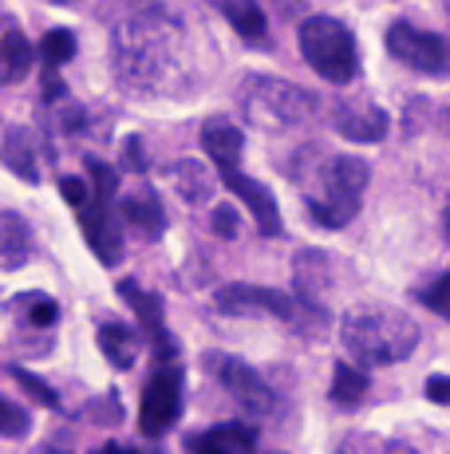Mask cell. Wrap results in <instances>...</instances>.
Instances as JSON below:
<instances>
[{"mask_svg":"<svg viewBox=\"0 0 450 454\" xmlns=\"http://www.w3.org/2000/svg\"><path fill=\"white\" fill-rule=\"evenodd\" d=\"M111 67L127 95H186L198 83L194 36L167 8H135L111 32Z\"/></svg>","mask_w":450,"mask_h":454,"instance_id":"1","label":"cell"},{"mask_svg":"<svg viewBox=\"0 0 450 454\" xmlns=\"http://www.w3.org/2000/svg\"><path fill=\"white\" fill-rule=\"evenodd\" d=\"M340 340L360 364L387 368V364H403L419 348V325L395 304L363 301L340 317Z\"/></svg>","mask_w":450,"mask_h":454,"instance_id":"2","label":"cell"},{"mask_svg":"<svg viewBox=\"0 0 450 454\" xmlns=\"http://www.w3.org/2000/svg\"><path fill=\"white\" fill-rule=\"evenodd\" d=\"M237 107L253 130L265 135H284V130L308 127L320 115V99L308 87L289 83V80H273V75H245L237 91Z\"/></svg>","mask_w":450,"mask_h":454,"instance_id":"3","label":"cell"},{"mask_svg":"<svg viewBox=\"0 0 450 454\" xmlns=\"http://www.w3.org/2000/svg\"><path fill=\"white\" fill-rule=\"evenodd\" d=\"M371 182V166L352 154H332L320 166L316 186L308 190V214L324 230H340L360 214V198Z\"/></svg>","mask_w":450,"mask_h":454,"instance_id":"4","label":"cell"},{"mask_svg":"<svg viewBox=\"0 0 450 454\" xmlns=\"http://www.w3.org/2000/svg\"><path fill=\"white\" fill-rule=\"evenodd\" d=\"M213 309L225 312V317H276L297 332H313L308 325H316V328L328 325L324 309L316 301L289 296L281 289H265V285H221L213 293Z\"/></svg>","mask_w":450,"mask_h":454,"instance_id":"5","label":"cell"},{"mask_svg":"<svg viewBox=\"0 0 450 454\" xmlns=\"http://www.w3.org/2000/svg\"><path fill=\"white\" fill-rule=\"evenodd\" d=\"M297 36L308 67L316 75H324L328 83H348L360 72L356 36L348 32V24L332 20V16H308V20H300Z\"/></svg>","mask_w":450,"mask_h":454,"instance_id":"6","label":"cell"},{"mask_svg":"<svg viewBox=\"0 0 450 454\" xmlns=\"http://www.w3.org/2000/svg\"><path fill=\"white\" fill-rule=\"evenodd\" d=\"M182 415V368L175 360H159L143 387L138 403V431L146 439H162Z\"/></svg>","mask_w":450,"mask_h":454,"instance_id":"7","label":"cell"},{"mask_svg":"<svg viewBox=\"0 0 450 454\" xmlns=\"http://www.w3.org/2000/svg\"><path fill=\"white\" fill-rule=\"evenodd\" d=\"M206 364H210L213 380L229 391V399L237 403V411H245L249 419H269L276 411V391L265 383V375L257 368H249L245 360L213 352V356H206Z\"/></svg>","mask_w":450,"mask_h":454,"instance_id":"8","label":"cell"},{"mask_svg":"<svg viewBox=\"0 0 450 454\" xmlns=\"http://www.w3.org/2000/svg\"><path fill=\"white\" fill-rule=\"evenodd\" d=\"M387 51L411 72L423 75H450V40L438 32H423L407 20H395L387 28Z\"/></svg>","mask_w":450,"mask_h":454,"instance_id":"9","label":"cell"},{"mask_svg":"<svg viewBox=\"0 0 450 454\" xmlns=\"http://www.w3.org/2000/svg\"><path fill=\"white\" fill-rule=\"evenodd\" d=\"M332 127L340 130L348 143H384L387 130H392V119H387L384 107H376L371 99H336L332 103Z\"/></svg>","mask_w":450,"mask_h":454,"instance_id":"10","label":"cell"},{"mask_svg":"<svg viewBox=\"0 0 450 454\" xmlns=\"http://www.w3.org/2000/svg\"><path fill=\"white\" fill-rule=\"evenodd\" d=\"M80 225L88 233V246L95 249V257L103 265H119L123 261V233H119L115 217H111V202H99V198H88L80 209Z\"/></svg>","mask_w":450,"mask_h":454,"instance_id":"11","label":"cell"},{"mask_svg":"<svg viewBox=\"0 0 450 454\" xmlns=\"http://www.w3.org/2000/svg\"><path fill=\"white\" fill-rule=\"evenodd\" d=\"M221 182L237 194V202L249 206V214L257 217V225H261L265 238H281L284 233V222H281V209H276V198L269 194V186H261L257 178H245V174L233 166V170H218Z\"/></svg>","mask_w":450,"mask_h":454,"instance_id":"12","label":"cell"},{"mask_svg":"<svg viewBox=\"0 0 450 454\" xmlns=\"http://www.w3.org/2000/svg\"><path fill=\"white\" fill-rule=\"evenodd\" d=\"M292 285H297V296H305V301H324L328 296V285H332V273L340 261L332 257V253L324 249H300L297 261H292Z\"/></svg>","mask_w":450,"mask_h":454,"instance_id":"13","label":"cell"},{"mask_svg":"<svg viewBox=\"0 0 450 454\" xmlns=\"http://www.w3.org/2000/svg\"><path fill=\"white\" fill-rule=\"evenodd\" d=\"M186 447L206 454H245L257 447V431L249 423H218L202 434H190Z\"/></svg>","mask_w":450,"mask_h":454,"instance_id":"14","label":"cell"},{"mask_svg":"<svg viewBox=\"0 0 450 454\" xmlns=\"http://www.w3.org/2000/svg\"><path fill=\"white\" fill-rule=\"evenodd\" d=\"M0 159H4V166L16 174V178L32 182V186L40 182L36 135H32L28 127H8V130H4V138H0Z\"/></svg>","mask_w":450,"mask_h":454,"instance_id":"15","label":"cell"},{"mask_svg":"<svg viewBox=\"0 0 450 454\" xmlns=\"http://www.w3.org/2000/svg\"><path fill=\"white\" fill-rule=\"evenodd\" d=\"M202 146L210 154L213 170H233L241 162V154H245V138H241V130L229 119H210L202 127Z\"/></svg>","mask_w":450,"mask_h":454,"instance_id":"16","label":"cell"},{"mask_svg":"<svg viewBox=\"0 0 450 454\" xmlns=\"http://www.w3.org/2000/svg\"><path fill=\"white\" fill-rule=\"evenodd\" d=\"M123 222L143 233L146 241H159L167 233V209H162L154 190H135L123 198Z\"/></svg>","mask_w":450,"mask_h":454,"instance_id":"17","label":"cell"},{"mask_svg":"<svg viewBox=\"0 0 450 454\" xmlns=\"http://www.w3.org/2000/svg\"><path fill=\"white\" fill-rule=\"evenodd\" d=\"M32 257V230L20 214L4 209L0 214V273H16Z\"/></svg>","mask_w":450,"mask_h":454,"instance_id":"18","label":"cell"},{"mask_svg":"<svg viewBox=\"0 0 450 454\" xmlns=\"http://www.w3.org/2000/svg\"><path fill=\"white\" fill-rule=\"evenodd\" d=\"M170 178H175V194H178L186 206H206V202L213 198V190H218V178L210 174V166L198 162V159L175 162Z\"/></svg>","mask_w":450,"mask_h":454,"instance_id":"19","label":"cell"},{"mask_svg":"<svg viewBox=\"0 0 450 454\" xmlns=\"http://www.w3.org/2000/svg\"><path fill=\"white\" fill-rule=\"evenodd\" d=\"M95 340H99V352L107 356L119 372H131L135 368V360H138V332L131 325H123V320H107V325H99Z\"/></svg>","mask_w":450,"mask_h":454,"instance_id":"20","label":"cell"},{"mask_svg":"<svg viewBox=\"0 0 450 454\" xmlns=\"http://www.w3.org/2000/svg\"><path fill=\"white\" fill-rule=\"evenodd\" d=\"M32 59H36V51H32L28 36L20 28H8L0 36V83H20L32 72Z\"/></svg>","mask_w":450,"mask_h":454,"instance_id":"21","label":"cell"},{"mask_svg":"<svg viewBox=\"0 0 450 454\" xmlns=\"http://www.w3.org/2000/svg\"><path fill=\"white\" fill-rule=\"evenodd\" d=\"M225 16H229V24L249 43L269 48V43H265V36H269V16H265V8L257 4V0H229V4H225Z\"/></svg>","mask_w":450,"mask_h":454,"instance_id":"22","label":"cell"},{"mask_svg":"<svg viewBox=\"0 0 450 454\" xmlns=\"http://www.w3.org/2000/svg\"><path fill=\"white\" fill-rule=\"evenodd\" d=\"M363 399H368V375L360 368H352L348 360H340L332 368V403H340L344 411H352V407H360Z\"/></svg>","mask_w":450,"mask_h":454,"instance_id":"23","label":"cell"},{"mask_svg":"<svg viewBox=\"0 0 450 454\" xmlns=\"http://www.w3.org/2000/svg\"><path fill=\"white\" fill-rule=\"evenodd\" d=\"M119 293H123V301L138 312V320H143V328L151 332V336L167 328V325H162V301L154 293H143L135 281H119Z\"/></svg>","mask_w":450,"mask_h":454,"instance_id":"24","label":"cell"},{"mask_svg":"<svg viewBox=\"0 0 450 454\" xmlns=\"http://www.w3.org/2000/svg\"><path fill=\"white\" fill-rule=\"evenodd\" d=\"M20 309H24V320L28 328H51L59 320V304L44 293H24L20 296Z\"/></svg>","mask_w":450,"mask_h":454,"instance_id":"25","label":"cell"},{"mask_svg":"<svg viewBox=\"0 0 450 454\" xmlns=\"http://www.w3.org/2000/svg\"><path fill=\"white\" fill-rule=\"evenodd\" d=\"M40 56H44L48 67H64L67 59L75 56V32L67 28H51L44 40H40Z\"/></svg>","mask_w":450,"mask_h":454,"instance_id":"26","label":"cell"},{"mask_svg":"<svg viewBox=\"0 0 450 454\" xmlns=\"http://www.w3.org/2000/svg\"><path fill=\"white\" fill-rule=\"evenodd\" d=\"M32 427V419L24 407H16L12 399H0V439H24Z\"/></svg>","mask_w":450,"mask_h":454,"instance_id":"27","label":"cell"},{"mask_svg":"<svg viewBox=\"0 0 450 454\" xmlns=\"http://www.w3.org/2000/svg\"><path fill=\"white\" fill-rule=\"evenodd\" d=\"M88 174H91V186H95V194H91V198H99V202H111V198L119 194V174L111 170L107 162L88 159Z\"/></svg>","mask_w":450,"mask_h":454,"instance_id":"28","label":"cell"},{"mask_svg":"<svg viewBox=\"0 0 450 454\" xmlns=\"http://www.w3.org/2000/svg\"><path fill=\"white\" fill-rule=\"evenodd\" d=\"M419 304H427L431 312H438L443 320H450V273L435 277V281L419 293Z\"/></svg>","mask_w":450,"mask_h":454,"instance_id":"29","label":"cell"},{"mask_svg":"<svg viewBox=\"0 0 450 454\" xmlns=\"http://www.w3.org/2000/svg\"><path fill=\"white\" fill-rule=\"evenodd\" d=\"M12 380L20 383V387H28V395L36 399V403H44V407H59V395L48 387L40 375H32V372H24V368H12Z\"/></svg>","mask_w":450,"mask_h":454,"instance_id":"30","label":"cell"},{"mask_svg":"<svg viewBox=\"0 0 450 454\" xmlns=\"http://www.w3.org/2000/svg\"><path fill=\"white\" fill-rule=\"evenodd\" d=\"M210 222H213V233H218L221 241H233L241 233V217H237V209L233 206H213Z\"/></svg>","mask_w":450,"mask_h":454,"instance_id":"31","label":"cell"},{"mask_svg":"<svg viewBox=\"0 0 450 454\" xmlns=\"http://www.w3.org/2000/svg\"><path fill=\"white\" fill-rule=\"evenodd\" d=\"M59 194L67 198V206H72V209H80L91 198V190H88V182H80V178H64V182H59Z\"/></svg>","mask_w":450,"mask_h":454,"instance_id":"32","label":"cell"},{"mask_svg":"<svg viewBox=\"0 0 450 454\" xmlns=\"http://www.w3.org/2000/svg\"><path fill=\"white\" fill-rule=\"evenodd\" d=\"M423 391H427L431 403H450V375H431Z\"/></svg>","mask_w":450,"mask_h":454,"instance_id":"33","label":"cell"},{"mask_svg":"<svg viewBox=\"0 0 450 454\" xmlns=\"http://www.w3.org/2000/svg\"><path fill=\"white\" fill-rule=\"evenodd\" d=\"M123 159H127V166H131V170H138L143 174L146 170V151H143V138H127V151H123Z\"/></svg>","mask_w":450,"mask_h":454,"instance_id":"34","label":"cell"},{"mask_svg":"<svg viewBox=\"0 0 450 454\" xmlns=\"http://www.w3.org/2000/svg\"><path fill=\"white\" fill-rule=\"evenodd\" d=\"M443 230H446V241H450V202H446V214H443Z\"/></svg>","mask_w":450,"mask_h":454,"instance_id":"35","label":"cell"},{"mask_svg":"<svg viewBox=\"0 0 450 454\" xmlns=\"http://www.w3.org/2000/svg\"><path fill=\"white\" fill-rule=\"evenodd\" d=\"M51 4H75V0H51Z\"/></svg>","mask_w":450,"mask_h":454,"instance_id":"36","label":"cell"},{"mask_svg":"<svg viewBox=\"0 0 450 454\" xmlns=\"http://www.w3.org/2000/svg\"><path fill=\"white\" fill-rule=\"evenodd\" d=\"M446 130H450V107H446Z\"/></svg>","mask_w":450,"mask_h":454,"instance_id":"37","label":"cell"}]
</instances>
